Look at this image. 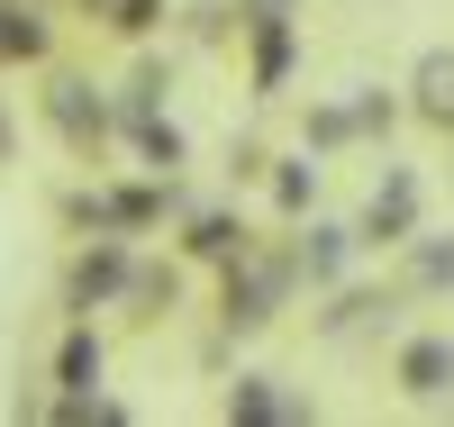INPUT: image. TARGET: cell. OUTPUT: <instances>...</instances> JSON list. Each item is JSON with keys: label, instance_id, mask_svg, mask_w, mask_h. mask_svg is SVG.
I'll list each match as a JSON object with an SVG mask.
<instances>
[{"label": "cell", "instance_id": "15", "mask_svg": "<svg viewBox=\"0 0 454 427\" xmlns=\"http://www.w3.org/2000/svg\"><path fill=\"white\" fill-rule=\"evenodd\" d=\"M400 291H454V237L419 227V237L400 246Z\"/></svg>", "mask_w": 454, "mask_h": 427}, {"label": "cell", "instance_id": "3", "mask_svg": "<svg viewBox=\"0 0 454 427\" xmlns=\"http://www.w3.org/2000/svg\"><path fill=\"white\" fill-rule=\"evenodd\" d=\"M36 109H46V128L64 137V154H82V164H91V154H100L109 137H119V100H109V91L91 83V73H46Z\"/></svg>", "mask_w": 454, "mask_h": 427}, {"label": "cell", "instance_id": "14", "mask_svg": "<svg viewBox=\"0 0 454 427\" xmlns=\"http://www.w3.org/2000/svg\"><path fill=\"white\" fill-rule=\"evenodd\" d=\"M218 409H227V418H246V427H273V418H309V400H300V391H273V373H237Z\"/></svg>", "mask_w": 454, "mask_h": 427}, {"label": "cell", "instance_id": "25", "mask_svg": "<svg viewBox=\"0 0 454 427\" xmlns=\"http://www.w3.org/2000/svg\"><path fill=\"white\" fill-rule=\"evenodd\" d=\"M155 19H164V0H119L100 28H109V36H155Z\"/></svg>", "mask_w": 454, "mask_h": 427}, {"label": "cell", "instance_id": "13", "mask_svg": "<svg viewBox=\"0 0 454 427\" xmlns=\"http://www.w3.org/2000/svg\"><path fill=\"white\" fill-rule=\"evenodd\" d=\"M100 364H109L100 328L91 319H64V336H55V391H100Z\"/></svg>", "mask_w": 454, "mask_h": 427}, {"label": "cell", "instance_id": "7", "mask_svg": "<svg viewBox=\"0 0 454 427\" xmlns=\"http://www.w3.org/2000/svg\"><path fill=\"white\" fill-rule=\"evenodd\" d=\"M400 328V291H346L336 282V300L309 319V336L318 345H346V336H391Z\"/></svg>", "mask_w": 454, "mask_h": 427}, {"label": "cell", "instance_id": "22", "mask_svg": "<svg viewBox=\"0 0 454 427\" xmlns=\"http://www.w3.org/2000/svg\"><path fill=\"white\" fill-rule=\"evenodd\" d=\"M346 109H355V146H364V137H391V128H400V100H391L382 83H364Z\"/></svg>", "mask_w": 454, "mask_h": 427}, {"label": "cell", "instance_id": "26", "mask_svg": "<svg viewBox=\"0 0 454 427\" xmlns=\"http://www.w3.org/2000/svg\"><path fill=\"white\" fill-rule=\"evenodd\" d=\"M10 154H19V128H10V109H0V164H10Z\"/></svg>", "mask_w": 454, "mask_h": 427}, {"label": "cell", "instance_id": "23", "mask_svg": "<svg viewBox=\"0 0 454 427\" xmlns=\"http://www.w3.org/2000/svg\"><path fill=\"white\" fill-rule=\"evenodd\" d=\"M237 36V0H200L192 10V46H227Z\"/></svg>", "mask_w": 454, "mask_h": 427}, {"label": "cell", "instance_id": "20", "mask_svg": "<svg viewBox=\"0 0 454 427\" xmlns=\"http://www.w3.org/2000/svg\"><path fill=\"white\" fill-rule=\"evenodd\" d=\"M55 218H64V237H100L109 227V182H73L55 201Z\"/></svg>", "mask_w": 454, "mask_h": 427}, {"label": "cell", "instance_id": "6", "mask_svg": "<svg viewBox=\"0 0 454 427\" xmlns=\"http://www.w3.org/2000/svg\"><path fill=\"white\" fill-rule=\"evenodd\" d=\"M164 218H192L182 173H145L137 164V182H109V227H119V237H155Z\"/></svg>", "mask_w": 454, "mask_h": 427}, {"label": "cell", "instance_id": "9", "mask_svg": "<svg viewBox=\"0 0 454 427\" xmlns=\"http://www.w3.org/2000/svg\"><path fill=\"white\" fill-rule=\"evenodd\" d=\"M237 255H254V227L237 210H192L182 218V264H209V273H227Z\"/></svg>", "mask_w": 454, "mask_h": 427}, {"label": "cell", "instance_id": "24", "mask_svg": "<svg viewBox=\"0 0 454 427\" xmlns=\"http://www.w3.org/2000/svg\"><path fill=\"white\" fill-rule=\"evenodd\" d=\"M263 173H273L263 137H227V182H263Z\"/></svg>", "mask_w": 454, "mask_h": 427}, {"label": "cell", "instance_id": "5", "mask_svg": "<svg viewBox=\"0 0 454 427\" xmlns=\"http://www.w3.org/2000/svg\"><path fill=\"white\" fill-rule=\"evenodd\" d=\"M237 36H246V83H254V100H282V91H291V64H300V19H291V0L246 10Z\"/></svg>", "mask_w": 454, "mask_h": 427}, {"label": "cell", "instance_id": "8", "mask_svg": "<svg viewBox=\"0 0 454 427\" xmlns=\"http://www.w3.org/2000/svg\"><path fill=\"white\" fill-rule=\"evenodd\" d=\"M391 382L409 400H454V336H400V355H391Z\"/></svg>", "mask_w": 454, "mask_h": 427}, {"label": "cell", "instance_id": "16", "mask_svg": "<svg viewBox=\"0 0 454 427\" xmlns=\"http://www.w3.org/2000/svg\"><path fill=\"white\" fill-rule=\"evenodd\" d=\"M409 109H419L427 128H454V46L419 55V73H409Z\"/></svg>", "mask_w": 454, "mask_h": 427}, {"label": "cell", "instance_id": "1", "mask_svg": "<svg viewBox=\"0 0 454 427\" xmlns=\"http://www.w3.org/2000/svg\"><path fill=\"white\" fill-rule=\"evenodd\" d=\"M291 300H300V246L282 237V246H254V255H237L218 273V328L227 336H263Z\"/></svg>", "mask_w": 454, "mask_h": 427}, {"label": "cell", "instance_id": "19", "mask_svg": "<svg viewBox=\"0 0 454 427\" xmlns=\"http://www.w3.org/2000/svg\"><path fill=\"white\" fill-rule=\"evenodd\" d=\"M128 146H137V164H145V173H182V164H192V137H182L164 109H155V119H137Z\"/></svg>", "mask_w": 454, "mask_h": 427}, {"label": "cell", "instance_id": "18", "mask_svg": "<svg viewBox=\"0 0 454 427\" xmlns=\"http://www.w3.org/2000/svg\"><path fill=\"white\" fill-rule=\"evenodd\" d=\"M263 182H273V210H282L291 227L318 210V164H309V154H273V173H263Z\"/></svg>", "mask_w": 454, "mask_h": 427}, {"label": "cell", "instance_id": "11", "mask_svg": "<svg viewBox=\"0 0 454 427\" xmlns=\"http://www.w3.org/2000/svg\"><path fill=\"white\" fill-rule=\"evenodd\" d=\"M119 309H128V328H155V319H173L182 309V273L173 264H155L137 246V264H128V291H119Z\"/></svg>", "mask_w": 454, "mask_h": 427}, {"label": "cell", "instance_id": "10", "mask_svg": "<svg viewBox=\"0 0 454 427\" xmlns=\"http://www.w3.org/2000/svg\"><path fill=\"white\" fill-rule=\"evenodd\" d=\"M291 246H300V282H309V291H336V282L355 273V255H364L355 227H327V218H309Z\"/></svg>", "mask_w": 454, "mask_h": 427}, {"label": "cell", "instance_id": "17", "mask_svg": "<svg viewBox=\"0 0 454 427\" xmlns=\"http://www.w3.org/2000/svg\"><path fill=\"white\" fill-rule=\"evenodd\" d=\"M164 91H173V64H164V55H137V73L119 83V137H128L137 119H155Z\"/></svg>", "mask_w": 454, "mask_h": 427}, {"label": "cell", "instance_id": "12", "mask_svg": "<svg viewBox=\"0 0 454 427\" xmlns=\"http://www.w3.org/2000/svg\"><path fill=\"white\" fill-rule=\"evenodd\" d=\"M46 55H55L46 0H0V64H46Z\"/></svg>", "mask_w": 454, "mask_h": 427}, {"label": "cell", "instance_id": "4", "mask_svg": "<svg viewBox=\"0 0 454 427\" xmlns=\"http://www.w3.org/2000/svg\"><path fill=\"white\" fill-rule=\"evenodd\" d=\"M419 227H427V182L409 173V164H382V182H372V201L355 218V246L364 255H400Z\"/></svg>", "mask_w": 454, "mask_h": 427}, {"label": "cell", "instance_id": "21", "mask_svg": "<svg viewBox=\"0 0 454 427\" xmlns=\"http://www.w3.org/2000/svg\"><path fill=\"white\" fill-rule=\"evenodd\" d=\"M300 137H309V154H346L355 146V109L346 100H318L309 119H300Z\"/></svg>", "mask_w": 454, "mask_h": 427}, {"label": "cell", "instance_id": "2", "mask_svg": "<svg viewBox=\"0 0 454 427\" xmlns=\"http://www.w3.org/2000/svg\"><path fill=\"white\" fill-rule=\"evenodd\" d=\"M128 264H137V237H119V227H100V237H73V255H64V282H55L64 319H100V309H119V291H128Z\"/></svg>", "mask_w": 454, "mask_h": 427}]
</instances>
